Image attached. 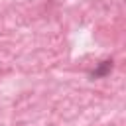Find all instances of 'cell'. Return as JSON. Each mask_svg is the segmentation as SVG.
Returning <instances> with one entry per match:
<instances>
[{"label":"cell","instance_id":"cell-1","mask_svg":"<svg viewBox=\"0 0 126 126\" xmlns=\"http://www.w3.org/2000/svg\"><path fill=\"white\" fill-rule=\"evenodd\" d=\"M110 71H112V61H102V63H98L96 69H93L91 77L93 79H100V77H106Z\"/></svg>","mask_w":126,"mask_h":126}]
</instances>
